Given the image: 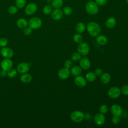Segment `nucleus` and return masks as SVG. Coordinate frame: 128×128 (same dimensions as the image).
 <instances>
[{
	"instance_id": "obj_31",
	"label": "nucleus",
	"mask_w": 128,
	"mask_h": 128,
	"mask_svg": "<svg viewBox=\"0 0 128 128\" xmlns=\"http://www.w3.org/2000/svg\"><path fill=\"white\" fill-rule=\"evenodd\" d=\"M72 60L74 62H78L81 59V56L78 53H74L72 56Z\"/></svg>"
},
{
	"instance_id": "obj_2",
	"label": "nucleus",
	"mask_w": 128,
	"mask_h": 128,
	"mask_svg": "<svg viewBox=\"0 0 128 128\" xmlns=\"http://www.w3.org/2000/svg\"><path fill=\"white\" fill-rule=\"evenodd\" d=\"M86 10L88 13L90 14H95L98 11V8L97 4L92 1L88 2L86 6Z\"/></svg>"
},
{
	"instance_id": "obj_32",
	"label": "nucleus",
	"mask_w": 128,
	"mask_h": 128,
	"mask_svg": "<svg viewBox=\"0 0 128 128\" xmlns=\"http://www.w3.org/2000/svg\"><path fill=\"white\" fill-rule=\"evenodd\" d=\"M62 12L66 15L68 16V15H70L72 14V9L69 6H66L63 8Z\"/></svg>"
},
{
	"instance_id": "obj_21",
	"label": "nucleus",
	"mask_w": 128,
	"mask_h": 128,
	"mask_svg": "<svg viewBox=\"0 0 128 128\" xmlns=\"http://www.w3.org/2000/svg\"><path fill=\"white\" fill-rule=\"evenodd\" d=\"M110 80V75L106 72L100 76V81L104 84H108Z\"/></svg>"
},
{
	"instance_id": "obj_38",
	"label": "nucleus",
	"mask_w": 128,
	"mask_h": 128,
	"mask_svg": "<svg viewBox=\"0 0 128 128\" xmlns=\"http://www.w3.org/2000/svg\"><path fill=\"white\" fill-rule=\"evenodd\" d=\"M96 3L97 4V5L102 6L106 4V0H96Z\"/></svg>"
},
{
	"instance_id": "obj_42",
	"label": "nucleus",
	"mask_w": 128,
	"mask_h": 128,
	"mask_svg": "<svg viewBox=\"0 0 128 128\" xmlns=\"http://www.w3.org/2000/svg\"><path fill=\"white\" fill-rule=\"evenodd\" d=\"M48 1V2H51V0H47Z\"/></svg>"
},
{
	"instance_id": "obj_37",
	"label": "nucleus",
	"mask_w": 128,
	"mask_h": 128,
	"mask_svg": "<svg viewBox=\"0 0 128 128\" xmlns=\"http://www.w3.org/2000/svg\"><path fill=\"white\" fill-rule=\"evenodd\" d=\"M64 65L65 68H70L72 67V63L71 60H66L65 62Z\"/></svg>"
},
{
	"instance_id": "obj_7",
	"label": "nucleus",
	"mask_w": 128,
	"mask_h": 128,
	"mask_svg": "<svg viewBox=\"0 0 128 128\" xmlns=\"http://www.w3.org/2000/svg\"><path fill=\"white\" fill-rule=\"evenodd\" d=\"M108 95L112 98H118L120 95V90L117 87H112L109 89L108 91Z\"/></svg>"
},
{
	"instance_id": "obj_1",
	"label": "nucleus",
	"mask_w": 128,
	"mask_h": 128,
	"mask_svg": "<svg viewBox=\"0 0 128 128\" xmlns=\"http://www.w3.org/2000/svg\"><path fill=\"white\" fill-rule=\"evenodd\" d=\"M88 32L92 36H98L101 31L100 26L96 22H90L87 26Z\"/></svg>"
},
{
	"instance_id": "obj_35",
	"label": "nucleus",
	"mask_w": 128,
	"mask_h": 128,
	"mask_svg": "<svg viewBox=\"0 0 128 128\" xmlns=\"http://www.w3.org/2000/svg\"><path fill=\"white\" fill-rule=\"evenodd\" d=\"M100 113H102V114H106L108 112L107 106L105 104H103V105L101 106L100 108Z\"/></svg>"
},
{
	"instance_id": "obj_6",
	"label": "nucleus",
	"mask_w": 128,
	"mask_h": 128,
	"mask_svg": "<svg viewBox=\"0 0 128 128\" xmlns=\"http://www.w3.org/2000/svg\"><path fill=\"white\" fill-rule=\"evenodd\" d=\"M2 56L6 58H10L14 55V52L10 48L8 47H2L0 50Z\"/></svg>"
},
{
	"instance_id": "obj_5",
	"label": "nucleus",
	"mask_w": 128,
	"mask_h": 128,
	"mask_svg": "<svg viewBox=\"0 0 128 128\" xmlns=\"http://www.w3.org/2000/svg\"><path fill=\"white\" fill-rule=\"evenodd\" d=\"M78 50L79 54L82 56L87 54L90 50V48L88 44L82 42L78 46Z\"/></svg>"
},
{
	"instance_id": "obj_22",
	"label": "nucleus",
	"mask_w": 128,
	"mask_h": 128,
	"mask_svg": "<svg viewBox=\"0 0 128 128\" xmlns=\"http://www.w3.org/2000/svg\"><path fill=\"white\" fill-rule=\"evenodd\" d=\"M82 68L78 66H74L71 69V70H70L71 74L74 76H78L79 74H80L82 73Z\"/></svg>"
},
{
	"instance_id": "obj_26",
	"label": "nucleus",
	"mask_w": 128,
	"mask_h": 128,
	"mask_svg": "<svg viewBox=\"0 0 128 128\" xmlns=\"http://www.w3.org/2000/svg\"><path fill=\"white\" fill-rule=\"evenodd\" d=\"M86 80L88 81L92 82L95 80V79L96 78V76L95 74H94V72H88L86 74Z\"/></svg>"
},
{
	"instance_id": "obj_25",
	"label": "nucleus",
	"mask_w": 128,
	"mask_h": 128,
	"mask_svg": "<svg viewBox=\"0 0 128 128\" xmlns=\"http://www.w3.org/2000/svg\"><path fill=\"white\" fill-rule=\"evenodd\" d=\"M18 74V71L14 68H10L8 70L7 75L10 78H14Z\"/></svg>"
},
{
	"instance_id": "obj_28",
	"label": "nucleus",
	"mask_w": 128,
	"mask_h": 128,
	"mask_svg": "<svg viewBox=\"0 0 128 128\" xmlns=\"http://www.w3.org/2000/svg\"><path fill=\"white\" fill-rule=\"evenodd\" d=\"M73 40H74V42H75L76 43H80L82 41L83 38L81 34H77L74 36Z\"/></svg>"
},
{
	"instance_id": "obj_36",
	"label": "nucleus",
	"mask_w": 128,
	"mask_h": 128,
	"mask_svg": "<svg viewBox=\"0 0 128 128\" xmlns=\"http://www.w3.org/2000/svg\"><path fill=\"white\" fill-rule=\"evenodd\" d=\"M122 92L124 95H128V85H125L122 87Z\"/></svg>"
},
{
	"instance_id": "obj_4",
	"label": "nucleus",
	"mask_w": 128,
	"mask_h": 128,
	"mask_svg": "<svg viewBox=\"0 0 128 128\" xmlns=\"http://www.w3.org/2000/svg\"><path fill=\"white\" fill-rule=\"evenodd\" d=\"M84 117V113L81 111H74L70 114L72 120L76 122H82Z\"/></svg>"
},
{
	"instance_id": "obj_29",
	"label": "nucleus",
	"mask_w": 128,
	"mask_h": 128,
	"mask_svg": "<svg viewBox=\"0 0 128 128\" xmlns=\"http://www.w3.org/2000/svg\"><path fill=\"white\" fill-rule=\"evenodd\" d=\"M52 7L50 5H46L43 8V12L45 14H50L52 12Z\"/></svg>"
},
{
	"instance_id": "obj_39",
	"label": "nucleus",
	"mask_w": 128,
	"mask_h": 128,
	"mask_svg": "<svg viewBox=\"0 0 128 128\" xmlns=\"http://www.w3.org/2000/svg\"><path fill=\"white\" fill-rule=\"evenodd\" d=\"M120 121V119L119 118L118 116H114L112 117V122L114 124H118Z\"/></svg>"
},
{
	"instance_id": "obj_15",
	"label": "nucleus",
	"mask_w": 128,
	"mask_h": 128,
	"mask_svg": "<svg viewBox=\"0 0 128 128\" xmlns=\"http://www.w3.org/2000/svg\"><path fill=\"white\" fill-rule=\"evenodd\" d=\"M94 120L96 124L101 126L105 122V117L102 114L99 113L94 116Z\"/></svg>"
},
{
	"instance_id": "obj_10",
	"label": "nucleus",
	"mask_w": 128,
	"mask_h": 128,
	"mask_svg": "<svg viewBox=\"0 0 128 128\" xmlns=\"http://www.w3.org/2000/svg\"><path fill=\"white\" fill-rule=\"evenodd\" d=\"M12 62L10 58H6L3 60L0 64V66L2 70H8L12 68Z\"/></svg>"
},
{
	"instance_id": "obj_20",
	"label": "nucleus",
	"mask_w": 128,
	"mask_h": 128,
	"mask_svg": "<svg viewBox=\"0 0 128 128\" xmlns=\"http://www.w3.org/2000/svg\"><path fill=\"white\" fill-rule=\"evenodd\" d=\"M96 42L100 45H105L108 42L107 38L104 35H100L96 37Z\"/></svg>"
},
{
	"instance_id": "obj_12",
	"label": "nucleus",
	"mask_w": 128,
	"mask_h": 128,
	"mask_svg": "<svg viewBox=\"0 0 128 128\" xmlns=\"http://www.w3.org/2000/svg\"><path fill=\"white\" fill-rule=\"evenodd\" d=\"M51 16L52 18L55 20H60L63 16V12L60 8H56L52 11Z\"/></svg>"
},
{
	"instance_id": "obj_9",
	"label": "nucleus",
	"mask_w": 128,
	"mask_h": 128,
	"mask_svg": "<svg viewBox=\"0 0 128 128\" xmlns=\"http://www.w3.org/2000/svg\"><path fill=\"white\" fill-rule=\"evenodd\" d=\"M30 66L28 63L23 62L19 64L17 66V71L20 74L27 72L30 70Z\"/></svg>"
},
{
	"instance_id": "obj_19",
	"label": "nucleus",
	"mask_w": 128,
	"mask_h": 128,
	"mask_svg": "<svg viewBox=\"0 0 128 128\" xmlns=\"http://www.w3.org/2000/svg\"><path fill=\"white\" fill-rule=\"evenodd\" d=\"M116 24V20L114 18H108L106 22V26L108 28H113Z\"/></svg>"
},
{
	"instance_id": "obj_27",
	"label": "nucleus",
	"mask_w": 128,
	"mask_h": 128,
	"mask_svg": "<svg viewBox=\"0 0 128 128\" xmlns=\"http://www.w3.org/2000/svg\"><path fill=\"white\" fill-rule=\"evenodd\" d=\"M26 4V0H16V6L19 8H23Z\"/></svg>"
},
{
	"instance_id": "obj_40",
	"label": "nucleus",
	"mask_w": 128,
	"mask_h": 128,
	"mask_svg": "<svg viewBox=\"0 0 128 128\" xmlns=\"http://www.w3.org/2000/svg\"><path fill=\"white\" fill-rule=\"evenodd\" d=\"M102 70L100 68H97L95 70V72H94L95 74L97 76L101 75L102 74Z\"/></svg>"
},
{
	"instance_id": "obj_16",
	"label": "nucleus",
	"mask_w": 128,
	"mask_h": 128,
	"mask_svg": "<svg viewBox=\"0 0 128 128\" xmlns=\"http://www.w3.org/2000/svg\"><path fill=\"white\" fill-rule=\"evenodd\" d=\"M80 64L81 68L84 70H88L90 66V60L86 58H82L80 60Z\"/></svg>"
},
{
	"instance_id": "obj_43",
	"label": "nucleus",
	"mask_w": 128,
	"mask_h": 128,
	"mask_svg": "<svg viewBox=\"0 0 128 128\" xmlns=\"http://www.w3.org/2000/svg\"><path fill=\"white\" fill-rule=\"evenodd\" d=\"M126 2L128 4V0H126Z\"/></svg>"
},
{
	"instance_id": "obj_18",
	"label": "nucleus",
	"mask_w": 128,
	"mask_h": 128,
	"mask_svg": "<svg viewBox=\"0 0 128 128\" xmlns=\"http://www.w3.org/2000/svg\"><path fill=\"white\" fill-rule=\"evenodd\" d=\"M32 75L29 74H27L26 72L23 74L20 77V80L24 83L30 82L32 81Z\"/></svg>"
},
{
	"instance_id": "obj_30",
	"label": "nucleus",
	"mask_w": 128,
	"mask_h": 128,
	"mask_svg": "<svg viewBox=\"0 0 128 128\" xmlns=\"http://www.w3.org/2000/svg\"><path fill=\"white\" fill-rule=\"evenodd\" d=\"M18 11V8L14 6H10L8 8V12L11 14H16Z\"/></svg>"
},
{
	"instance_id": "obj_3",
	"label": "nucleus",
	"mask_w": 128,
	"mask_h": 128,
	"mask_svg": "<svg viewBox=\"0 0 128 128\" xmlns=\"http://www.w3.org/2000/svg\"><path fill=\"white\" fill-rule=\"evenodd\" d=\"M42 24V20L37 17H34L30 18L28 22V25L32 30H36L39 28Z\"/></svg>"
},
{
	"instance_id": "obj_41",
	"label": "nucleus",
	"mask_w": 128,
	"mask_h": 128,
	"mask_svg": "<svg viewBox=\"0 0 128 128\" xmlns=\"http://www.w3.org/2000/svg\"><path fill=\"white\" fill-rule=\"evenodd\" d=\"M7 73H8V71L4 70H2L0 71V76L2 77H5V76H7Z\"/></svg>"
},
{
	"instance_id": "obj_11",
	"label": "nucleus",
	"mask_w": 128,
	"mask_h": 128,
	"mask_svg": "<svg viewBox=\"0 0 128 128\" xmlns=\"http://www.w3.org/2000/svg\"><path fill=\"white\" fill-rule=\"evenodd\" d=\"M110 111L114 116H120L122 114V110L120 106L118 104H114L112 106Z\"/></svg>"
},
{
	"instance_id": "obj_23",
	"label": "nucleus",
	"mask_w": 128,
	"mask_h": 128,
	"mask_svg": "<svg viewBox=\"0 0 128 128\" xmlns=\"http://www.w3.org/2000/svg\"><path fill=\"white\" fill-rule=\"evenodd\" d=\"M63 4L62 0H52V5L55 8H58L62 6Z\"/></svg>"
},
{
	"instance_id": "obj_14",
	"label": "nucleus",
	"mask_w": 128,
	"mask_h": 128,
	"mask_svg": "<svg viewBox=\"0 0 128 128\" xmlns=\"http://www.w3.org/2000/svg\"><path fill=\"white\" fill-rule=\"evenodd\" d=\"M75 84L80 88L84 87L86 84V79L80 76H77L74 78Z\"/></svg>"
},
{
	"instance_id": "obj_8",
	"label": "nucleus",
	"mask_w": 128,
	"mask_h": 128,
	"mask_svg": "<svg viewBox=\"0 0 128 128\" xmlns=\"http://www.w3.org/2000/svg\"><path fill=\"white\" fill-rule=\"evenodd\" d=\"M37 6L34 3H30L26 6L25 8L24 12L27 15H32L37 10Z\"/></svg>"
},
{
	"instance_id": "obj_17",
	"label": "nucleus",
	"mask_w": 128,
	"mask_h": 128,
	"mask_svg": "<svg viewBox=\"0 0 128 128\" xmlns=\"http://www.w3.org/2000/svg\"><path fill=\"white\" fill-rule=\"evenodd\" d=\"M16 25L17 26L20 28H24L28 26V21L23 18H18L16 21Z\"/></svg>"
},
{
	"instance_id": "obj_24",
	"label": "nucleus",
	"mask_w": 128,
	"mask_h": 128,
	"mask_svg": "<svg viewBox=\"0 0 128 128\" xmlns=\"http://www.w3.org/2000/svg\"><path fill=\"white\" fill-rule=\"evenodd\" d=\"M76 30L80 33L83 32L86 30V26L83 22H79L76 25Z\"/></svg>"
},
{
	"instance_id": "obj_13",
	"label": "nucleus",
	"mask_w": 128,
	"mask_h": 128,
	"mask_svg": "<svg viewBox=\"0 0 128 128\" xmlns=\"http://www.w3.org/2000/svg\"><path fill=\"white\" fill-rule=\"evenodd\" d=\"M70 74V71L68 68H61L58 72V77L62 80H65L68 78Z\"/></svg>"
},
{
	"instance_id": "obj_34",
	"label": "nucleus",
	"mask_w": 128,
	"mask_h": 128,
	"mask_svg": "<svg viewBox=\"0 0 128 128\" xmlns=\"http://www.w3.org/2000/svg\"><path fill=\"white\" fill-rule=\"evenodd\" d=\"M32 32V29L30 26H26L24 28V34L26 36H29Z\"/></svg>"
},
{
	"instance_id": "obj_33",
	"label": "nucleus",
	"mask_w": 128,
	"mask_h": 128,
	"mask_svg": "<svg viewBox=\"0 0 128 128\" xmlns=\"http://www.w3.org/2000/svg\"><path fill=\"white\" fill-rule=\"evenodd\" d=\"M8 43V40L6 38H0V46L4 47Z\"/></svg>"
}]
</instances>
